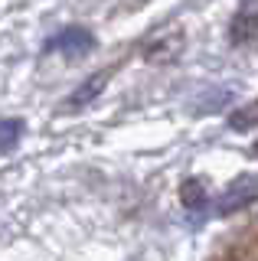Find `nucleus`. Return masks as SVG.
Returning a JSON list of instances; mask_svg holds the SVG:
<instances>
[{
  "mask_svg": "<svg viewBox=\"0 0 258 261\" xmlns=\"http://www.w3.org/2000/svg\"><path fill=\"white\" fill-rule=\"evenodd\" d=\"M183 46H187V36H183V30H164V33H157L154 39H150L147 46H144V59L147 62H154V65H170L176 62L183 56Z\"/></svg>",
  "mask_w": 258,
  "mask_h": 261,
  "instance_id": "f257e3e1",
  "label": "nucleus"
},
{
  "mask_svg": "<svg viewBox=\"0 0 258 261\" xmlns=\"http://www.w3.org/2000/svg\"><path fill=\"white\" fill-rule=\"evenodd\" d=\"M95 49V36L92 30L85 27H66L59 30L53 39H46V53H62L69 56V59H75V56H88Z\"/></svg>",
  "mask_w": 258,
  "mask_h": 261,
  "instance_id": "f03ea898",
  "label": "nucleus"
},
{
  "mask_svg": "<svg viewBox=\"0 0 258 261\" xmlns=\"http://www.w3.org/2000/svg\"><path fill=\"white\" fill-rule=\"evenodd\" d=\"M255 199H258V179L255 176H239L236 183L219 196L216 212H219V216H229V212H236V209H245L248 202H255Z\"/></svg>",
  "mask_w": 258,
  "mask_h": 261,
  "instance_id": "7ed1b4c3",
  "label": "nucleus"
},
{
  "mask_svg": "<svg viewBox=\"0 0 258 261\" xmlns=\"http://www.w3.org/2000/svg\"><path fill=\"white\" fill-rule=\"evenodd\" d=\"M229 39L236 46H252L258 39V4H242L229 27Z\"/></svg>",
  "mask_w": 258,
  "mask_h": 261,
  "instance_id": "20e7f679",
  "label": "nucleus"
},
{
  "mask_svg": "<svg viewBox=\"0 0 258 261\" xmlns=\"http://www.w3.org/2000/svg\"><path fill=\"white\" fill-rule=\"evenodd\" d=\"M108 82H111V69H101V72H92V75H88L82 85L75 88V92H72L69 98H66V105L72 111H79V108H88V105L92 101H98V95L105 92V88H108Z\"/></svg>",
  "mask_w": 258,
  "mask_h": 261,
  "instance_id": "39448f33",
  "label": "nucleus"
},
{
  "mask_svg": "<svg viewBox=\"0 0 258 261\" xmlns=\"http://www.w3.org/2000/svg\"><path fill=\"white\" fill-rule=\"evenodd\" d=\"M180 202H183V206H187L190 212H199L203 206H209L203 179H187V183L180 186Z\"/></svg>",
  "mask_w": 258,
  "mask_h": 261,
  "instance_id": "423d86ee",
  "label": "nucleus"
},
{
  "mask_svg": "<svg viewBox=\"0 0 258 261\" xmlns=\"http://www.w3.org/2000/svg\"><path fill=\"white\" fill-rule=\"evenodd\" d=\"M229 127L232 130H252V127H258V98H255V101H248L245 108L232 111Z\"/></svg>",
  "mask_w": 258,
  "mask_h": 261,
  "instance_id": "0eeeda50",
  "label": "nucleus"
},
{
  "mask_svg": "<svg viewBox=\"0 0 258 261\" xmlns=\"http://www.w3.org/2000/svg\"><path fill=\"white\" fill-rule=\"evenodd\" d=\"M20 137H23V121L17 118H7V121H0V150H13V147L20 144Z\"/></svg>",
  "mask_w": 258,
  "mask_h": 261,
  "instance_id": "6e6552de",
  "label": "nucleus"
},
{
  "mask_svg": "<svg viewBox=\"0 0 258 261\" xmlns=\"http://www.w3.org/2000/svg\"><path fill=\"white\" fill-rule=\"evenodd\" d=\"M239 261H258V251H255V255H245V258H239Z\"/></svg>",
  "mask_w": 258,
  "mask_h": 261,
  "instance_id": "1a4fd4ad",
  "label": "nucleus"
},
{
  "mask_svg": "<svg viewBox=\"0 0 258 261\" xmlns=\"http://www.w3.org/2000/svg\"><path fill=\"white\" fill-rule=\"evenodd\" d=\"M252 157H258V141H255V144H252Z\"/></svg>",
  "mask_w": 258,
  "mask_h": 261,
  "instance_id": "9d476101",
  "label": "nucleus"
}]
</instances>
